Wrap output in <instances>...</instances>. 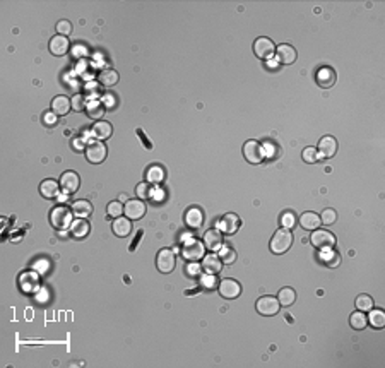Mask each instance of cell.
Listing matches in <instances>:
<instances>
[{
    "label": "cell",
    "instance_id": "6da1fadb",
    "mask_svg": "<svg viewBox=\"0 0 385 368\" xmlns=\"http://www.w3.org/2000/svg\"><path fill=\"white\" fill-rule=\"evenodd\" d=\"M182 255H183L185 261H188V262L202 261L204 255H206L204 242L197 240V238H188V240H185L183 245H182Z\"/></svg>",
    "mask_w": 385,
    "mask_h": 368
},
{
    "label": "cell",
    "instance_id": "7a4b0ae2",
    "mask_svg": "<svg viewBox=\"0 0 385 368\" xmlns=\"http://www.w3.org/2000/svg\"><path fill=\"white\" fill-rule=\"evenodd\" d=\"M72 216H74V212L69 207L57 206V207L52 209V212H50V223H52V226L55 228V230L62 231V230H67V228H71Z\"/></svg>",
    "mask_w": 385,
    "mask_h": 368
},
{
    "label": "cell",
    "instance_id": "3957f363",
    "mask_svg": "<svg viewBox=\"0 0 385 368\" xmlns=\"http://www.w3.org/2000/svg\"><path fill=\"white\" fill-rule=\"evenodd\" d=\"M291 245H293V233L289 231L288 228L277 230L274 233L271 243H269L272 253H286L289 248H291Z\"/></svg>",
    "mask_w": 385,
    "mask_h": 368
},
{
    "label": "cell",
    "instance_id": "277c9868",
    "mask_svg": "<svg viewBox=\"0 0 385 368\" xmlns=\"http://www.w3.org/2000/svg\"><path fill=\"white\" fill-rule=\"evenodd\" d=\"M243 156L245 160L252 165H261L266 160V149L261 142L257 141H247L243 144Z\"/></svg>",
    "mask_w": 385,
    "mask_h": 368
},
{
    "label": "cell",
    "instance_id": "5b68a950",
    "mask_svg": "<svg viewBox=\"0 0 385 368\" xmlns=\"http://www.w3.org/2000/svg\"><path fill=\"white\" fill-rule=\"evenodd\" d=\"M310 240H312V245L318 248V250H329V248H334V245H336L334 233H331L329 230H322V228L315 230Z\"/></svg>",
    "mask_w": 385,
    "mask_h": 368
},
{
    "label": "cell",
    "instance_id": "8992f818",
    "mask_svg": "<svg viewBox=\"0 0 385 368\" xmlns=\"http://www.w3.org/2000/svg\"><path fill=\"white\" fill-rule=\"evenodd\" d=\"M106 154H108V149L101 141H93L86 146V158H88L89 163H93V165L103 163L104 160H106Z\"/></svg>",
    "mask_w": 385,
    "mask_h": 368
},
{
    "label": "cell",
    "instance_id": "52a82bcc",
    "mask_svg": "<svg viewBox=\"0 0 385 368\" xmlns=\"http://www.w3.org/2000/svg\"><path fill=\"white\" fill-rule=\"evenodd\" d=\"M255 308H257V312L261 313V315L272 317L279 312L281 303H279V300L276 296H262V298H259V300H257V305H255Z\"/></svg>",
    "mask_w": 385,
    "mask_h": 368
},
{
    "label": "cell",
    "instance_id": "ba28073f",
    "mask_svg": "<svg viewBox=\"0 0 385 368\" xmlns=\"http://www.w3.org/2000/svg\"><path fill=\"white\" fill-rule=\"evenodd\" d=\"M240 225H242V221H240V218L234 214V212H226V214H223L216 221L218 230L221 233H226V235H233V233H237Z\"/></svg>",
    "mask_w": 385,
    "mask_h": 368
},
{
    "label": "cell",
    "instance_id": "9c48e42d",
    "mask_svg": "<svg viewBox=\"0 0 385 368\" xmlns=\"http://www.w3.org/2000/svg\"><path fill=\"white\" fill-rule=\"evenodd\" d=\"M175 264H177V258H175V253L169 250V248H161V250L158 252L156 266L159 272L169 274V272L175 269Z\"/></svg>",
    "mask_w": 385,
    "mask_h": 368
},
{
    "label": "cell",
    "instance_id": "30bf717a",
    "mask_svg": "<svg viewBox=\"0 0 385 368\" xmlns=\"http://www.w3.org/2000/svg\"><path fill=\"white\" fill-rule=\"evenodd\" d=\"M123 212H125V218H129L131 221L132 220L139 221L146 214V204H144L141 199H129V201L125 202Z\"/></svg>",
    "mask_w": 385,
    "mask_h": 368
},
{
    "label": "cell",
    "instance_id": "8fae6325",
    "mask_svg": "<svg viewBox=\"0 0 385 368\" xmlns=\"http://www.w3.org/2000/svg\"><path fill=\"white\" fill-rule=\"evenodd\" d=\"M253 52L255 55L259 58H262V60H267V58H271L274 55V52H276V45L271 38H257L253 43Z\"/></svg>",
    "mask_w": 385,
    "mask_h": 368
},
{
    "label": "cell",
    "instance_id": "7c38bea8",
    "mask_svg": "<svg viewBox=\"0 0 385 368\" xmlns=\"http://www.w3.org/2000/svg\"><path fill=\"white\" fill-rule=\"evenodd\" d=\"M218 290H219V295H221L223 298L233 300V298H238L240 293H242V285H240L238 281L231 279V277H228V279H223L221 283H219Z\"/></svg>",
    "mask_w": 385,
    "mask_h": 368
},
{
    "label": "cell",
    "instance_id": "4fadbf2b",
    "mask_svg": "<svg viewBox=\"0 0 385 368\" xmlns=\"http://www.w3.org/2000/svg\"><path fill=\"white\" fill-rule=\"evenodd\" d=\"M60 188H62L66 193H76L79 190V187H81V178H79V175L76 171H66L62 177H60Z\"/></svg>",
    "mask_w": 385,
    "mask_h": 368
},
{
    "label": "cell",
    "instance_id": "5bb4252c",
    "mask_svg": "<svg viewBox=\"0 0 385 368\" xmlns=\"http://www.w3.org/2000/svg\"><path fill=\"white\" fill-rule=\"evenodd\" d=\"M204 247L211 252H218L221 250V247H224V238L223 233L218 230V228H212V230H207L204 233Z\"/></svg>",
    "mask_w": 385,
    "mask_h": 368
},
{
    "label": "cell",
    "instance_id": "9a60e30c",
    "mask_svg": "<svg viewBox=\"0 0 385 368\" xmlns=\"http://www.w3.org/2000/svg\"><path fill=\"white\" fill-rule=\"evenodd\" d=\"M276 55H277V62L281 63V66H291V63L296 62V50H294L291 45H279L276 48Z\"/></svg>",
    "mask_w": 385,
    "mask_h": 368
},
{
    "label": "cell",
    "instance_id": "2e32d148",
    "mask_svg": "<svg viewBox=\"0 0 385 368\" xmlns=\"http://www.w3.org/2000/svg\"><path fill=\"white\" fill-rule=\"evenodd\" d=\"M69 50H71V41H69L67 36L57 34V36H53L50 39V52H52L55 57H63Z\"/></svg>",
    "mask_w": 385,
    "mask_h": 368
},
{
    "label": "cell",
    "instance_id": "e0dca14e",
    "mask_svg": "<svg viewBox=\"0 0 385 368\" xmlns=\"http://www.w3.org/2000/svg\"><path fill=\"white\" fill-rule=\"evenodd\" d=\"M317 151L320 154V158H334V156H336V153H337L336 137H332V136L322 137V139H320V142H318Z\"/></svg>",
    "mask_w": 385,
    "mask_h": 368
},
{
    "label": "cell",
    "instance_id": "ac0fdd59",
    "mask_svg": "<svg viewBox=\"0 0 385 368\" xmlns=\"http://www.w3.org/2000/svg\"><path fill=\"white\" fill-rule=\"evenodd\" d=\"M201 269L207 274H218L223 269V262L216 253H209V255H204Z\"/></svg>",
    "mask_w": 385,
    "mask_h": 368
},
{
    "label": "cell",
    "instance_id": "d6986e66",
    "mask_svg": "<svg viewBox=\"0 0 385 368\" xmlns=\"http://www.w3.org/2000/svg\"><path fill=\"white\" fill-rule=\"evenodd\" d=\"M317 84L324 89H331L334 84H336V72L331 67H322L317 72Z\"/></svg>",
    "mask_w": 385,
    "mask_h": 368
},
{
    "label": "cell",
    "instance_id": "ffe728a7",
    "mask_svg": "<svg viewBox=\"0 0 385 368\" xmlns=\"http://www.w3.org/2000/svg\"><path fill=\"white\" fill-rule=\"evenodd\" d=\"M204 223V212L202 209L199 207H190L187 212H185V225L188 228H192V230H197V228H201Z\"/></svg>",
    "mask_w": 385,
    "mask_h": 368
},
{
    "label": "cell",
    "instance_id": "44dd1931",
    "mask_svg": "<svg viewBox=\"0 0 385 368\" xmlns=\"http://www.w3.org/2000/svg\"><path fill=\"white\" fill-rule=\"evenodd\" d=\"M112 230H113V233L117 236L127 238L129 235H131V231H132V223H131V220H129V218H123V216L115 218V221H113V225H112Z\"/></svg>",
    "mask_w": 385,
    "mask_h": 368
},
{
    "label": "cell",
    "instance_id": "7402d4cb",
    "mask_svg": "<svg viewBox=\"0 0 385 368\" xmlns=\"http://www.w3.org/2000/svg\"><path fill=\"white\" fill-rule=\"evenodd\" d=\"M300 225H302L303 230H308V231H315L318 230L320 225H322V221H320V216L317 212H303L302 216H300Z\"/></svg>",
    "mask_w": 385,
    "mask_h": 368
},
{
    "label": "cell",
    "instance_id": "603a6c76",
    "mask_svg": "<svg viewBox=\"0 0 385 368\" xmlns=\"http://www.w3.org/2000/svg\"><path fill=\"white\" fill-rule=\"evenodd\" d=\"M93 136L96 137V141H104V139H110L113 134V127L110 122H104V120H98L96 123L93 125L91 128Z\"/></svg>",
    "mask_w": 385,
    "mask_h": 368
},
{
    "label": "cell",
    "instance_id": "cb8c5ba5",
    "mask_svg": "<svg viewBox=\"0 0 385 368\" xmlns=\"http://www.w3.org/2000/svg\"><path fill=\"white\" fill-rule=\"evenodd\" d=\"M71 108H72V101L67 96H57L52 101V112L57 117L67 115V113L71 112Z\"/></svg>",
    "mask_w": 385,
    "mask_h": 368
},
{
    "label": "cell",
    "instance_id": "d4e9b609",
    "mask_svg": "<svg viewBox=\"0 0 385 368\" xmlns=\"http://www.w3.org/2000/svg\"><path fill=\"white\" fill-rule=\"evenodd\" d=\"M69 231H71V235L74 238H86L89 235V231H91V226H89V223L86 220H81V218H77L76 221H72L71 228H69Z\"/></svg>",
    "mask_w": 385,
    "mask_h": 368
},
{
    "label": "cell",
    "instance_id": "484cf974",
    "mask_svg": "<svg viewBox=\"0 0 385 368\" xmlns=\"http://www.w3.org/2000/svg\"><path fill=\"white\" fill-rule=\"evenodd\" d=\"M39 193L45 199H55L60 196V183L55 180H43L39 183Z\"/></svg>",
    "mask_w": 385,
    "mask_h": 368
},
{
    "label": "cell",
    "instance_id": "4316f807",
    "mask_svg": "<svg viewBox=\"0 0 385 368\" xmlns=\"http://www.w3.org/2000/svg\"><path fill=\"white\" fill-rule=\"evenodd\" d=\"M72 212L74 216L81 218V220H88L89 216L93 214V204L89 201H76L72 204Z\"/></svg>",
    "mask_w": 385,
    "mask_h": 368
},
{
    "label": "cell",
    "instance_id": "83f0119b",
    "mask_svg": "<svg viewBox=\"0 0 385 368\" xmlns=\"http://www.w3.org/2000/svg\"><path fill=\"white\" fill-rule=\"evenodd\" d=\"M86 113L89 118H93V120H101L103 115H104V104L103 101H99V99H91V101L88 103L86 106Z\"/></svg>",
    "mask_w": 385,
    "mask_h": 368
},
{
    "label": "cell",
    "instance_id": "f1b7e54d",
    "mask_svg": "<svg viewBox=\"0 0 385 368\" xmlns=\"http://www.w3.org/2000/svg\"><path fill=\"white\" fill-rule=\"evenodd\" d=\"M98 79H99V82H101L103 86L112 88V86H115V84L118 82L120 76H118L117 71H113V69H104V71L99 72Z\"/></svg>",
    "mask_w": 385,
    "mask_h": 368
},
{
    "label": "cell",
    "instance_id": "f546056e",
    "mask_svg": "<svg viewBox=\"0 0 385 368\" xmlns=\"http://www.w3.org/2000/svg\"><path fill=\"white\" fill-rule=\"evenodd\" d=\"M367 319L368 324H372V327H375V329H383L385 327V313L380 308H372Z\"/></svg>",
    "mask_w": 385,
    "mask_h": 368
},
{
    "label": "cell",
    "instance_id": "4dcf8cb0",
    "mask_svg": "<svg viewBox=\"0 0 385 368\" xmlns=\"http://www.w3.org/2000/svg\"><path fill=\"white\" fill-rule=\"evenodd\" d=\"M349 324H351L353 329L363 331L365 327L368 326V319H367V315H365V312H359V310L353 312L351 317H349Z\"/></svg>",
    "mask_w": 385,
    "mask_h": 368
},
{
    "label": "cell",
    "instance_id": "1f68e13d",
    "mask_svg": "<svg viewBox=\"0 0 385 368\" xmlns=\"http://www.w3.org/2000/svg\"><path fill=\"white\" fill-rule=\"evenodd\" d=\"M277 300L283 307H291L296 301V293H294L293 288H283L277 295Z\"/></svg>",
    "mask_w": 385,
    "mask_h": 368
},
{
    "label": "cell",
    "instance_id": "d6a6232c",
    "mask_svg": "<svg viewBox=\"0 0 385 368\" xmlns=\"http://www.w3.org/2000/svg\"><path fill=\"white\" fill-rule=\"evenodd\" d=\"M146 180L149 183H161L164 180V170L158 165L149 166L147 171H146Z\"/></svg>",
    "mask_w": 385,
    "mask_h": 368
},
{
    "label": "cell",
    "instance_id": "836d02e7",
    "mask_svg": "<svg viewBox=\"0 0 385 368\" xmlns=\"http://www.w3.org/2000/svg\"><path fill=\"white\" fill-rule=\"evenodd\" d=\"M354 305L359 312H370L373 308V300L370 295H359L356 300H354Z\"/></svg>",
    "mask_w": 385,
    "mask_h": 368
},
{
    "label": "cell",
    "instance_id": "e575fe53",
    "mask_svg": "<svg viewBox=\"0 0 385 368\" xmlns=\"http://www.w3.org/2000/svg\"><path fill=\"white\" fill-rule=\"evenodd\" d=\"M322 261L326 262L327 267H337L339 262H341V257H339L337 252H334L332 248H329V250H324V253H322Z\"/></svg>",
    "mask_w": 385,
    "mask_h": 368
},
{
    "label": "cell",
    "instance_id": "d590c367",
    "mask_svg": "<svg viewBox=\"0 0 385 368\" xmlns=\"http://www.w3.org/2000/svg\"><path fill=\"white\" fill-rule=\"evenodd\" d=\"M199 285H201V288H204V290H214V288H218V279H216V274H207V272H204V274L201 276V279H199Z\"/></svg>",
    "mask_w": 385,
    "mask_h": 368
},
{
    "label": "cell",
    "instance_id": "8d00e7d4",
    "mask_svg": "<svg viewBox=\"0 0 385 368\" xmlns=\"http://www.w3.org/2000/svg\"><path fill=\"white\" fill-rule=\"evenodd\" d=\"M218 257L221 258L223 264H233L234 261H237V252L233 250V248L229 247H221V250H218Z\"/></svg>",
    "mask_w": 385,
    "mask_h": 368
},
{
    "label": "cell",
    "instance_id": "74e56055",
    "mask_svg": "<svg viewBox=\"0 0 385 368\" xmlns=\"http://www.w3.org/2000/svg\"><path fill=\"white\" fill-rule=\"evenodd\" d=\"M302 156H303V161L310 163V165H313V163H317V161L320 160V154H318V151H317V147H313V146L305 147Z\"/></svg>",
    "mask_w": 385,
    "mask_h": 368
},
{
    "label": "cell",
    "instance_id": "f35d334b",
    "mask_svg": "<svg viewBox=\"0 0 385 368\" xmlns=\"http://www.w3.org/2000/svg\"><path fill=\"white\" fill-rule=\"evenodd\" d=\"M71 101H72V110H74V112H82V110H86L88 103H86V96H84V94H74Z\"/></svg>",
    "mask_w": 385,
    "mask_h": 368
},
{
    "label": "cell",
    "instance_id": "ab89813d",
    "mask_svg": "<svg viewBox=\"0 0 385 368\" xmlns=\"http://www.w3.org/2000/svg\"><path fill=\"white\" fill-rule=\"evenodd\" d=\"M320 221H322L324 225L331 226L337 221V212L334 211V209H326V211L322 212V216H320Z\"/></svg>",
    "mask_w": 385,
    "mask_h": 368
},
{
    "label": "cell",
    "instance_id": "60d3db41",
    "mask_svg": "<svg viewBox=\"0 0 385 368\" xmlns=\"http://www.w3.org/2000/svg\"><path fill=\"white\" fill-rule=\"evenodd\" d=\"M106 212H108V216H112V218H120L123 214V206H122V202H110L108 204V207H106Z\"/></svg>",
    "mask_w": 385,
    "mask_h": 368
},
{
    "label": "cell",
    "instance_id": "b9f144b4",
    "mask_svg": "<svg viewBox=\"0 0 385 368\" xmlns=\"http://www.w3.org/2000/svg\"><path fill=\"white\" fill-rule=\"evenodd\" d=\"M136 193H137V197L139 199H149L153 196V187L149 185V183H139L137 185V188H136Z\"/></svg>",
    "mask_w": 385,
    "mask_h": 368
},
{
    "label": "cell",
    "instance_id": "7bdbcfd3",
    "mask_svg": "<svg viewBox=\"0 0 385 368\" xmlns=\"http://www.w3.org/2000/svg\"><path fill=\"white\" fill-rule=\"evenodd\" d=\"M57 33L62 34V36H67V34L72 33V24L71 21H66V19H62V21L57 23Z\"/></svg>",
    "mask_w": 385,
    "mask_h": 368
},
{
    "label": "cell",
    "instance_id": "ee69618b",
    "mask_svg": "<svg viewBox=\"0 0 385 368\" xmlns=\"http://www.w3.org/2000/svg\"><path fill=\"white\" fill-rule=\"evenodd\" d=\"M281 223L284 228H288V230H291V228L296 225V216L293 214V212H284L283 218H281Z\"/></svg>",
    "mask_w": 385,
    "mask_h": 368
},
{
    "label": "cell",
    "instance_id": "f6af8a7d",
    "mask_svg": "<svg viewBox=\"0 0 385 368\" xmlns=\"http://www.w3.org/2000/svg\"><path fill=\"white\" fill-rule=\"evenodd\" d=\"M187 272H188V276H197L199 272H201V266L196 264V262H190L187 266Z\"/></svg>",
    "mask_w": 385,
    "mask_h": 368
},
{
    "label": "cell",
    "instance_id": "bcb514c9",
    "mask_svg": "<svg viewBox=\"0 0 385 368\" xmlns=\"http://www.w3.org/2000/svg\"><path fill=\"white\" fill-rule=\"evenodd\" d=\"M137 136L142 139V142H144V146H146V149H153V144L147 141V137L144 136V132L141 131V128H137Z\"/></svg>",
    "mask_w": 385,
    "mask_h": 368
},
{
    "label": "cell",
    "instance_id": "7dc6e473",
    "mask_svg": "<svg viewBox=\"0 0 385 368\" xmlns=\"http://www.w3.org/2000/svg\"><path fill=\"white\" fill-rule=\"evenodd\" d=\"M104 108H115V98L113 96H110V94H106L104 96Z\"/></svg>",
    "mask_w": 385,
    "mask_h": 368
},
{
    "label": "cell",
    "instance_id": "c3c4849f",
    "mask_svg": "<svg viewBox=\"0 0 385 368\" xmlns=\"http://www.w3.org/2000/svg\"><path fill=\"white\" fill-rule=\"evenodd\" d=\"M43 120H45V122H47V123H48V125H52V123H53V122H57V115H55V113H53V112H52V113H47V115H45V117H43Z\"/></svg>",
    "mask_w": 385,
    "mask_h": 368
},
{
    "label": "cell",
    "instance_id": "681fc988",
    "mask_svg": "<svg viewBox=\"0 0 385 368\" xmlns=\"http://www.w3.org/2000/svg\"><path fill=\"white\" fill-rule=\"evenodd\" d=\"M141 236H142V231H139L137 235H136V238H134V243H132V245H131V252H134V250H136V245H137L139 242H141Z\"/></svg>",
    "mask_w": 385,
    "mask_h": 368
},
{
    "label": "cell",
    "instance_id": "f907efd6",
    "mask_svg": "<svg viewBox=\"0 0 385 368\" xmlns=\"http://www.w3.org/2000/svg\"><path fill=\"white\" fill-rule=\"evenodd\" d=\"M88 88H89V94H93V96H94V94H96V89H98V91H99V86H98V84L96 82H91V84H88Z\"/></svg>",
    "mask_w": 385,
    "mask_h": 368
},
{
    "label": "cell",
    "instance_id": "816d5d0a",
    "mask_svg": "<svg viewBox=\"0 0 385 368\" xmlns=\"http://www.w3.org/2000/svg\"><path fill=\"white\" fill-rule=\"evenodd\" d=\"M74 149H76V151H84V146H82V142L79 141V139L74 141Z\"/></svg>",
    "mask_w": 385,
    "mask_h": 368
},
{
    "label": "cell",
    "instance_id": "f5cc1de1",
    "mask_svg": "<svg viewBox=\"0 0 385 368\" xmlns=\"http://www.w3.org/2000/svg\"><path fill=\"white\" fill-rule=\"evenodd\" d=\"M120 201H122V202H127V201H129V197H127V196H123V193H122V196H120Z\"/></svg>",
    "mask_w": 385,
    "mask_h": 368
}]
</instances>
